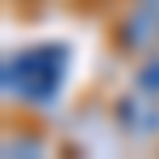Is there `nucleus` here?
<instances>
[{"instance_id": "nucleus-6", "label": "nucleus", "mask_w": 159, "mask_h": 159, "mask_svg": "<svg viewBox=\"0 0 159 159\" xmlns=\"http://www.w3.org/2000/svg\"><path fill=\"white\" fill-rule=\"evenodd\" d=\"M143 4H155V8H159V0H143Z\"/></svg>"}, {"instance_id": "nucleus-1", "label": "nucleus", "mask_w": 159, "mask_h": 159, "mask_svg": "<svg viewBox=\"0 0 159 159\" xmlns=\"http://www.w3.org/2000/svg\"><path fill=\"white\" fill-rule=\"evenodd\" d=\"M63 71H67V50L63 46L21 50V55H13L4 63V92L21 96V101H34V105H46V101H55Z\"/></svg>"}, {"instance_id": "nucleus-4", "label": "nucleus", "mask_w": 159, "mask_h": 159, "mask_svg": "<svg viewBox=\"0 0 159 159\" xmlns=\"http://www.w3.org/2000/svg\"><path fill=\"white\" fill-rule=\"evenodd\" d=\"M138 88H143V92H151V96H159V59L143 63V71H138Z\"/></svg>"}, {"instance_id": "nucleus-5", "label": "nucleus", "mask_w": 159, "mask_h": 159, "mask_svg": "<svg viewBox=\"0 0 159 159\" xmlns=\"http://www.w3.org/2000/svg\"><path fill=\"white\" fill-rule=\"evenodd\" d=\"M4 151L8 155H17V151H21V155H42V143H38V138H8V143H4Z\"/></svg>"}, {"instance_id": "nucleus-2", "label": "nucleus", "mask_w": 159, "mask_h": 159, "mask_svg": "<svg viewBox=\"0 0 159 159\" xmlns=\"http://www.w3.org/2000/svg\"><path fill=\"white\" fill-rule=\"evenodd\" d=\"M117 42H121L126 50H151L155 42H159V13H155V4L134 8V13H130L126 21H121Z\"/></svg>"}, {"instance_id": "nucleus-3", "label": "nucleus", "mask_w": 159, "mask_h": 159, "mask_svg": "<svg viewBox=\"0 0 159 159\" xmlns=\"http://www.w3.org/2000/svg\"><path fill=\"white\" fill-rule=\"evenodd\" d=\"M117 121L130 130V134H155L159 130V105H155V96L151 92H130L126 101L117 105Z\"/></svg>"}]
</instances>
